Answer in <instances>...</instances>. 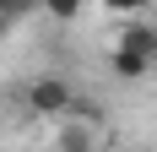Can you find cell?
Segmentation results:
<instances>
[{
  "label": "cell",
  "mask_w": 157,
  "mask_h": 152,
  "mask_svg": "<svg viewBox=\"0 0 157 152\" xmlns=\"http://www.w3.org/2000/svg\"><path fill=\"white\" fill-rule=\"evenodd\" d=\"M114 49H130V54H141V60L157 65V27L152 22H130V27L114 38Z\"/></svg>",
  "instance_id": "obj_2"
},
{
  "label": "cell",
  "mask_w": 157,
  "mask_h": 152,
  "mask_svg": "<svg viewBox=\"0 0 157 152\" xmlns=\"http://www.w3.org/2000/svg\"><path fill=\"white\" fill-rule=\"evenodd\" d=\"M109 71L119 76V82H141V76L152 71V60H141V54H130V49H109Z\"/></svg>",
  "instance_id": "obj_3"
},
{
  "label": "cell",
  "mask_w": 157,
  "mask_h": 152,
  "mask_svg": "<svg viewBox=\"0 0 157 152\" xmlns=\"http://www.w3.org/2000/svg\"><path fill=\"white\" fill-rule=\"evenodd\" d=\"M27 109L38 120H71L76 87H71L65 76H38V82H27Z\"/></svg>",
  "instance_id": "obj_1"
},
{
  "label": "cell",
  "mask_w": 157,
  "mask_h": 152,
  "mask_svg": "<svg viewBox=\"0 0 157 152\" xmlns=\"http://www.w3.org/2000/svg\"><path fill=\"white\" fill-rule=\"evenodd\" d=\"M60 147H65V152H92V125L65 120V130H60Z\"/></svg>",
  "instance_id": "obj_4"
}]
</instances>
